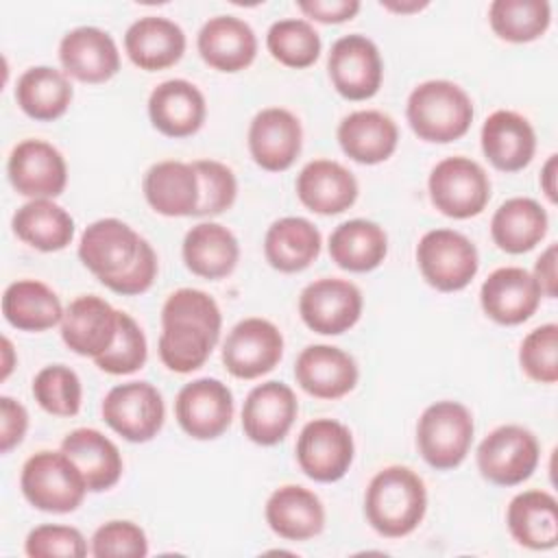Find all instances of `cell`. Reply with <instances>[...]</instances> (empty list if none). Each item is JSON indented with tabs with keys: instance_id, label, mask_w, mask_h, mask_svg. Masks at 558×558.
I'll use <instances>...</instances> for the list:
<instances>
[{
	"instance_id": "obj_14",
	"label": "cell",
	"mask_w": 558,
	"mask_h": 558,
	"mask_svg": "<svg viewBox=\"0 0 558 558\" xmlns=\"http://www.w3.org/2000/svg\"><path fill=\"white\" fill-rule=\"evenodd\" d=\"M283 355V336L266 318H244L222 344V364L238 379H257L270 373Z\"/></svg>"
},
{
	"instance_id": "obj_30",
	"label": "cell",
	"mask_w": 558,
	"mask_h": 558,
	"mask_svg": "<svg viewBox=\"0 0 558 558\" xmlns=\"http://www.w3.org/2000/svg\"><path fill=\"white\" fill-rule=\"evenodd\" d=\"M144 196L161 216H194L201 198L194 166L174 159L150 166L144 177Z\"/></svg>"
},
{
	"instance_id": "obj_6",
	"label": "cell",
	"mask_w": 558,
	"mask_h": 558,
	"mask_svg": "<svg viewBox=\"0 0 558 558\" xmlns=\"http://www.w3.org/2000/svg\"><path fill=\"white\" fill-rule=\"evenodd\" d=\"M473 416L458 401L427 405L416 425V445L423 460L436 471H449L464 462L473 442Z\"/></svg>"
},
{
	"instance_id": "obj_17",
	"label": "cell",
	"mask_w": 558,
	"mask_h": 558,
	"mask_svg": "<svg viewBox=\"0 0 558 558\" xmlns=\"http://www.w3.org/2000/svg\"><path fill=\"white\" fill-rule=\"evenodd\" d=\"M299 412L294 390L283 381H264L255 386L242 405V429L248 440L262 447L281 442Z\"/></svg>"
},
{
	"instance_id": "obj_52",
	"label": "cell",
	"mask_w": 558,
	"mask_h": 558,
	"mask_svg": "<svg viewBox=\"0 0 558 558\" xmlns=\"http://www.w3.org/2000/svg\"><path fill=\"white\" fill-rule=\"evenodd\" d=\"M429 2H418V0H410V2H397V0H381V7L392 11V13H416L421 9H425Z\"/></svg>"
},
{
	"instance_id": "obj_31",
	"label": "cell",
	"mask_w": 558,
	"mask_h": 558,
	"mask_svg": "<svg viewBox=\"0 0 558 558\" xmlns=\"http://www.w3.org/2000/svg\"><path fill=\"white\" fill-rule=\"evenodd\" d=\"M61 451L78 466L92 493L109 490L122 475V456L113 440L92 427H78L61 440Z\"/></svg>"
},
{
	"instance_id": "obj_19",
	"label": "cell",
	"mask_w": 558,
	"mask_h": 558,
	"mask_svg": "<svg viewBox=\"0 0 558 558\" xmlns=\"http://www.w3.org/2000/svg\"><path fill=\"white\" fill-rule=\"evenodd\" d=\"M303 131L299 118L281 107L262 109L248 126L253 161L268 172L288 170L301 153Z\"/></svg>"
},
{
	"instance_id": "obj_12",
	"label": "cell",
	"mask_w": 558,
	"mask_h": 558,
	"mask_svg": "<svg viewBox=\"0 0 558 558\" xmlns=\"http://www.w3.org/2000/svg\"><path fill=\"white\" fill-rule=\"evenodd\" d=\"M327 72L336 92L347 100H368L381 87L384 63L377 46L364 35H344L333 41Z\"/></svg>"
},
{
	"instance_id": "obj_18",
	"label": "cell",
	"mask_w": 558,
	"mask_h": 558,
	"mask_svg": "<svg viewBox=\"0 0 558 558\" xmlns=\"http://www.w3.org/2000/svg\"><path fill=\"white\" fill-rule=\"evenodd\" d=\"M541 288L534 275L519 266L493 270L480 290L484 314L499 325H521L538 310Z\"/></svg>"
},
{
	"instance_id": "obj_25",
	"label": "cell",
	"mask_w": 558,
	"mask_h": 558,
	"mask_svg": "<svg viewBox=\"0 0 558 558\" xmlns=\"http://www.w3.org/2000/svg\"><path fill=\"white\" fill-rule=\"evenodd\" d=\"M482 150L501 172L523 170L536 150V133L527 118L517 111H493L482 124Z\"/></svg>"
},
{
	"instance_id": "obj_41",
	"label": "cell",
	"mask_w": 558,
	"mask_h": 558,
	"mask_svg": "<svg viewBox=\"0 0 558 558\" xmlns=\"http://www.w3.org/2000/svg\"><path fill=\"white\" fill-rule=\"evenodd\" d=\"M266 48L275 61L286 68H310L320 54V37L316 28L301 17L275 22L266 33Z\"/></svg>"
},
{
	"instance_id": "obj_7",
	"label": "cell",
	"mask_w": 558,
	"mask_h": 558,
	"mask_svg": "<svg viewBox=\"0 0 558 558\" xmlns=\"http://www.w3.org/2000/svg\"><path fill=\"white\" fill-rule=\"evenodd\" d=\"M416 264L423 279L440 292L466 288L480 268L475 244L453 229H432L416 246Z\"/></svg>"
},
{
	"instance_id": "obj_22",
	"label": "cell",
	"mask_w": 558,
	"mask_h": 558,
	"mask_svg": "<svg viewBox=\"0 0 558 558\" xmlns=\"http://www.w3.org/2000/svg\"><path fill=\"white\" fill-rule=\"evenodd\" d=\"M355 360L331 344H310L294 362L296 384L316 399H340L357 384Z\"/></svg>"
},
{
	"instance_id": "obj_50",
	"label": "cell",
	"mask_w": 558,
	"mask_h": 558,
	"mask_svg": "<svg viewBox=\"0 0 558 558\" xmlns=\"http://www.w3.org/2000/svg\"><path fill=\"white\" fill-rule=\"evenodd\" d=\"M556 253H558L556 244H549L541 253V257L536 259L534 272H532L538 288H541V294L549 296V299L556 296V283H558V279H556Z\"/></svg>"
},
{
	"instance_id": "obj_39",
	"label": "cell",
	"mask_w": 558,
	"mask_h": 558,
	"mask_svg": "<svg viewBox=\"0 0 558 558\" xmlns=\"http://www.w3.org/2000/svg\"><path fill=\"white\" fill-rule=\"evenodd\" d=\"M13 231L24 244L52 253L72 242L74 220L52 198H33L13 214Z\"/></svg>"
},
{
	"instance_id": "obj_33",
	"label": "cell",
	"mask_w": 558,
	"mask_h": 558,
	"mask_svg": "<svg viewBox=\"0 0 558 558\" xmlns=\"http://www.w3.org/2000/svg\"><path fill=\"white\" fill-rule=\"evenodd\" d=\"M320 231L301 216L275 220L264 238L266 262L279 272H301L320 253Z\"/></svg>"
},
{
	"instance_id": "obj_37",
	"label": "cell",
	"mask_w": 558,
	"mask_h": 558,
	"mask_svg": "<svg viewBox=\"0 0 558 558\" xmlns=\"http://www.w3.org/2000/svg\"><path fill=\"white\" fill-rule=\"evenodd\" d=\"M63 312L54 290L37 279L13 281L2 294V314L20 331H46L61 323Z\"/></svg>"
},
{
	"instance_id": "obj_9",
	"label": "cell",
	"mask_w": 558,
	"mask_h": 558,
	"mask_svg": "<svg viewBox=\"0 0 558 558\" xmlns=\"http://www.w3.org/2000/svg\"><path fill=\"white\" fill-rule=\"evenodd\" d=\"M105 423L129 442L153 440L166 416L161 392L148 381L113 386L100 405Z\"/></svg>"
},
{
	"instance_id": "obj_27",
	"label": "cell",
	"mask_w": 558,
	"mask_h": 558,
	"mask_svg": "<svg viewBox=\"0 0 558 558\" xmlns=\"http://www.w3.org/2000/svg\"><path fill=\"white\" fill-rule=\"evenodd\" d=\"M124 50L140 70H166L183 57L185 33L168 17L146 15L126 28Z\"/></svg>"
},
{
	"instance_id": "obj_40",
	"label": "cell",
	"mask_w": 558,
	"mask_h": 558,
	"mask_svg": "<svg viewBox=\"0 0 558 558\" xmlns=\"http://www.w3.org/2000/svg\"><path fill=\"white\" fill-rule=\"evenodd\" d=\"M493 33L512 44H527L549 28L551 7L547 0H495L488 7Z\"/></svg>"
},
{
	"instance_id": "obj_11",
	"label": "cell",
	"mask_w": 558,
	"mask_h": 558,
	"mask_svg": "<svg viewBox=\"0 0 558 558\" xmlns=\"http://www.w3.org/2000/svg\"><path fill=\"white\" fill-rule=\"evenodd\" d=\"M355 445L347 425L333 418L310 421L296 438V462L314 482H338L353 462Z\"/></svg>"
},
{
	"instance_id": "obj_13",
	"label": "cell",
	"mask_w": 558,
	"mask_h": 558,
	"mask_svg": "<svg viewBox=\"0 0 558 558\" xmlns=\"http://www.w3.org/2000/svg\"><path fill=\"white\" fill-rule=\"evenodd\" d=\"M299 314L303 323L316 333H344L360 320L362 292L347 279H316L303 288L299 296Z\"/></svg>"
},
{
	"instance_id": "obj_8",
	"label": "cell",
	"mask_w": 558,
	"mask_h": 558,
	"mask_svg": "<svg viewBox=\"0 0 558 558\" xmlns=\"http://www.w3.org/2000/svg\"><path fill=\"white\" fill-rule=\"evenodd\" d=\"M432 205L456 220L484 211L490 198V179L484 168L469 157H447L438 161L427 179Z\"/></svg>"
},
{
	"instance_id": "obj_51",
	"label": "cell",
	"mask_w": 558,
	"mask_h": 558,
	"mask_svg": "<svg viewBox=\"0 0 558 558\" xmlns=\"http://www.w3.org/2000/svg\"><path fill=\"white\" fill-rule=\"evenodd\" d=\"M556 174H558V155H549L543 170H541V187L545 192V196L556 203L558 194H556Z\"/></svg>"
},
{
	"instance_id": "obj_47",
	"label": "cell",
	"mask_w": 558,
	"mask_h": 558,
	"mask_svg": "<svg viewBox=\"0 0 558 558\" xmlns=\"http://www.w3.org/2000/svg\"><path fill=\"white\" fill-rule=\"evenodd\" d=\"M92 556H133L142 558L148 554V541L140 525L133 521H109L102 523L92 536Z\"/></svg>"
},
{
	"instance_id": "obj_43",
	"label": "cell",
	"mask_w": 558,
	"mask_h": 558,
	"mask_svg": "<svg viewBox=\"0 0 558 558\" xmlns=\"http://www.w3.org/2000/svg\"><path fill=\"white\" fill-rule=\"evenodd\" d=\"M146 355H148V347H146V336H144L142 327L135 323V318L120 312L118 333H116L113 344L109 347V351L98 355L94 362L105 373L129 375L144 366Z\"/></svg>"
},
{
	"instance_id": "obj_44",
	"label": "cell",
	"mask_w": 558,
	"mask_h": 558,
	"mask_svg": "<svg viewBox=\"0 0 558 558\" xmlns=\"http://www.w3.org/2000/svg\"><path fill=\"white\" fill-rule=\"evenodd\" d=\"M523 373L538 384L558 381V325L547 323L532 329L519 347Z\"/></svg>"
},
{
	"instance_id": "obj_15",
	"label": "cell",
	"mask_w": 558,
	"mask_h": 558,
	"mask_svg": "<svg viewBox=\"0 0 558 558\" xmlns=\"http://www.w3.org/2000/svg\"><path fill=\"white\" fill-rule=\"evenodd\" d=\"M174 416L187 436L196 440H214L231 425L233 395L220 379H194L179 390Z\"/></svg>"
},
{
	"instance_id": "obj_10",
	"label": "cell",
	"mask_w": 558,
	"mask_h": 558,
	"mask_svg": "<svg viewBox=\"0 0 558 558\" xmlns=\"http://www.w3.org/2000/svg\"><path fill=\"white\" fill-rule=\"evenodd\" d=\"M475 458L484 480L497 486H517L536 471L541 447L530 429L501 425L480 442Z\"/></svg>"
},
{
	"instance_id": "obj_42",
	"label": "cell",
	"mask_w": 558,
	"mask_h": 558,
	"mask_svg": "<svg viewBox=\"0 0 558 558\" xmlns=\"http://www.w3.org/2000/svg\"><path fill=\"white\" fill-rule=\"evenodd\" d=\"M33 397L52 416H74L81 410L83 388L78 375L63 364L44 366L33 379Z\"/></svg>"
},
{
	"instance_id": "obj_28",
	"label": "cell",
	"mask_w": 558,
	"mask_h": 558,
	"mask_svg": "<svg viewBox=\"0 0 558 558\" xmlns=\"http://www.w3.org/2000/svg\"><path fill=\"white\" fill-rule=\"evenodd\" d=\"M397 122L375 109L353 111L338 124V144L342 153L357 163L373 166L386 161L397 150Z\"/></svg>"
},
{
	"instance_id": "obj_1",
	"label": "cell",
	"mask_w": 558,
	"mask_h": 558,
	"mask_svg": "<svg viewBox=\"0 0 558 558\" xmlns=\"http://www.w3.org/2000/svg\"><path fill=\"white\" fill-rule=\"evenodd\" d=\"M78 257L102 286L124 296L146 292L157 277L153 246L118 218L92 222L81 235Z\"/></svg>"
},
{
	"instance_id": "obj_5",
	"label": "cell",
	"mask_w": 558,
	"mask_h": 558,
	"mask_svg": "<svg viewBox=\"0 0 558 558\" xmlns=\"http://www.w3.org/2000/svg\"><path fill=\"white\" fill-rule=\"evenodd\" d=\"M20 486L31 506L54 514L74 512L89 490L83 473L63 451L31 456L22 466Z\"/></svg>"
},
{
	"instance_id": "obj_24",
	"label": "cell",
	"mask_w": 558,
	"mask_h": 558,
	"mask_svg": "<svg viewBox=\"0 0 558 558\" xmlns=\"http://www.w3.org/2000/svg\"><path fill=\"white\" fill-rule=\"evenodd\" d=\"M205 113V96L185 78L163 81L148 96L150 122L168 137L194 135L203 126Z\"/></svg>"
},
{
	"instance_id": "obj_49",
	"label": "cell",
	"mask_w": 558,
	"mask_h": 558,
	"mask_svg": "<svg viewBox=\"0 0 558 558\" xmlns=\"http://www.w3.org/2000/svg\"><path fill=\"white\" fill-rule=\"evenodd\" d=\"M296 7L316 22L340 24L353 20L362 4L357 0H299Z\"/></svg>"
},
{
	"instance_id": "obj_38",
	"label": "cell",
	"mask_w": 558,
	"mask_h": 558,
	"mask_svg": "<svg viewBox=\"0 0 558 558\" xmlns=\"http://www.w3.org/2000/svg\"><path fill=\"white\" fill-rule=\"evenodd\" d=\"M72 96L74 89L68 81V74L50 65L28 68L15 85L17 107L28 118L39 122H52L61 118L68 111Z\"/></svg>"
},
{
	"instance_id": "obj_4",
	"label": "cell",
	"mask_w": 558,
	"mask_h": 558,
	"mask_svg": "<svg viewBox=\"0 0 558 558\" xmlns=\"http://www.w3.org/2000/svg\"><path fill=\"white\" fill-rule=\"evenodd\" d=\"M405 116L412 131L434 144L460 140L473 122V102L469 94L445 78H434L416 85L405 105Z\"/></svg>"
},
{
	"instance_id": "obj_36",
	"label": "cell",
	"mask_w": 558,
	"mask_h": 558,
	"mask_svg": "<svg viewBox=\"0 0 558 558\" xmlns=\"http://www.w3.org/2000/svg\"><path fill=\"white\" fill-rule=\"evenodd\" d=\"M388 253L386 231L364 218H353L338 225L329 235L331 259L349 272L375 270Z\"/></svg>"
},
{
	"instance_id": "obj_2",
	"label": "cell",
	"mask_w": 558,
	"mask_h": 558,
	"mask_svg": "<svg viewBox=\"0 0 558 558\" xmlns=\"http://www.w3.org/2000/svg\"><path fill=\"white\" fill-rule=\"evenodd\" d=\"M222 329L218 303L203 290H174L161 307L159 357L174 373H192L201 368Z\"/></svg>"
},
{
	"instance_id": "obj_45",
	"label": "cell",
	"mask_w": 558,
	"mask_h": 558,
	"mask_svg": "<svg viewBox=\"0 0 558 558\" xmlns=\"http://www.w3.org/2000/svg\"><path fill=\"white\" fill-rule=\"evenodd\" d=\"M198 177V207L194 216H218L227 211L238 196V181L231 168L214 159H196L192 161Z\"/></svg>"
},
{
	"instance_id": "obj_3",
	"label": "cell",
	"mask_w": 558,
	"mask_h": 558,
	"mask_svg": "<svg viewBox=\"0 0 558 558\" xmlns=\"http://www.w3.org/2000/svg\"><path fill=\"white\" fill-rule=\"evenodd\" d=\"M427 510L423 480L408 466L392 464L368 482L364 514L371 527L386 538L408 536L418 527Z\"/></svg>"
},
{
	"instance_id": "obj_35",
	"label": "cell",
	"mask_w": 558,
	"mask_h": 558,
	"mask_svg": "<svg viewBox=\"0 0 558 558\" xmlns=\"http://www.w3.org/2000/svg\"><path fill=\"white\" fill-rule=\"evenodd\" d=\"M547 233V211L527 196L504 201L490 220L493 242L512 255L532 251Z\"/></svg>"
},
{
	"instance_id": "obj_26",
	"label": "cell",
	"mask_w": 558,
	"mask_h": 558,
	"mask_svg": "<svg viewBox=\"0 0 558 558\" xmlns=\"http://www.w3.org/2000/svg\"><path fill=\"white\" fill-rule=\"evenodd\" d=\"M296 196L310 211L333 216L355 203L357 181L342 163L314 159L296 177Z\"/></svg>"
},
{
	"instance_id": "obj_34",
	"label": "cell",
	"mask_w": 558,
	"mask_h": 558,
	"mask_svg": "<svg viewBox=\"0 0 558 558\" xmlns=\"http://www.w3.org/2000/svg\"><path fill=\"white\" fill-rule=\"evenodd\" d=\"M512 538L530 549H551L558 543V504L545 490H523L512 497L506 512Z\"/></svg>"
},
{
	"instance_id": "obj_32",
	"label": "cell",
	"mask_w": 558,
	"mask_h": 558,
	"mask_svg": "<svg viewBox=\"0 0 558 558\" xmlns=\"http://www.w3.org/2000/svg\"><path fill=\"white\" fill-rule=\"evenodd\" d=\"M185 268L203 279H222L233 272L240 259L235 235L218 222H198L183 238Z\"/></svg>"
},
{
	"instance_id": "obj_48",
	"label": "cell",
	"mask_w": 558,
	"mask_h": 558,
	"mask_svg": "<svg viewBox=\"0 0 558 558\" xmlns=\"http://www.w3.org/2000/svg\"><path fill=\"white\" fill-rule=\"evenodd\" d=\"M0 451L9 453L22 442L28 429V412L20 401L11 397H0Z\"/></svg>"
},
{
	"instance_id": "obj_23",
	"label": "cell",
	"mask_w": 558,
	"mask_h": 558,
	"mask_svg": "<svg viewBox=\"0 0 558 558\" xmlns=\"http://www.w3.org/2000/svg\"><path fill=\"white\" fill-rule=\"evenodd\" d=\"M201 59L218 72H240L255 61V31L235 15H216L203 24L196 37Z\"/></svg>"
},
{
	"instance_id": "obj_21",
	"label": "cell",
	"mask_w": 558,
	"mask_h": 558,
	"mask_svg": "<svg viewBox=\"0 0 558 558\" xmlns=\"http://www.w3.org/2000/svg\"><path fill=\"white\" fill-rule=\"evenodd\" d=\"M63 72L81 83H105L120 70V52L113 37L96 26H78L59 44Z\"/></svg>"
},
{
	"instance_id": "obj_16",
	"label": "cell",
	"mask_w": 558,
	"mask_h": 558,
	"mask_svg": "<svg viewBox=\"0 0 558 558\" xmlns=\"http://www.w3.org/2000/svg\"><path fill=\"white\" fill-rule=\"evenodd\" d=\"M7 170L15 192L28 198H54L68 183L63 155L44 140L20 142L11 150Z\"/></svg>"
},
{
	"instance_id": "obj_29",
	"label": "cell",
	"mask_w": 558,
	"mask_h": 558,
	"mask_svg": "<svg viewBox=\"0 0 558 558\" xmlns=\"http://www.w3.org/2000/svg\"><path fill=\"white\" fill-rule=\"evenodd\" d=\"M264 514L268 527L286 541H307L325 527L323 501L312 490L294 484L279 486L268 497Z\"/></svg>"
},
{
	"instance_id": "obj_46",
	"label": "cell",
	"mask_w": 558,
	"mask_h": 558,
	"mask_svg": "<svg viewBox=\"0 0 558 558\" xmlns=\"http://www.w3.org/2000/svg\"><path fill=\"white\" fill-rule=\"evenodd\" d=\"M24 551L31 558H52V556L83 558L87 554V543L76 527L46 523L28 532L24 541Z\"/></svg>"
},
{
	"instance_id": "obj_20",
	"label": "cell",
	"mask_w": 558,
	"mask_h": 558,
	"mask_svg": "<svg viewBox=\"0 0 558 558\" xmlns=\"http://www.w3.org/2000/svg\"><path fill=\"white\" fill-rule=\"evenodd\" d=\"M120 312L96 294L74 299L61 318V338L76 355L98 357L116 340Z\"/></svg>"
},
{
	"instance_id": "obj_53",
	"label": "cell",
	"mask_w": 558,
	"mask_h": 558,
	"mask_svg": "<svg viewBox=\"0 0 558 558\" xmlns=\"http://www.w3.org/2000/svg\"><path fill=\"white\" fill-rule=\"evenodd\" d=\"M2 353H4V371H2V379L9 377L11 368H13V347H11V340L9 338H2Z\"/></svg>"
}]
</instances>
